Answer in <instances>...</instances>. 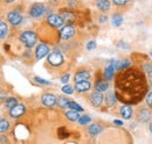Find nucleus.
Segmentation results:
<instances>
[{"label":"nucleus","instance_id":"obj_1","mask_svg":"<svg viewBox=\"0 0 152 144\" xmlns=\"http://www.w3.org/2000/svg\"><path fill=\"white\" fill-rule=\"evenodd\" d=\"M116 96L126 105L142 101L148 94V79L144 72L138 69H126L119 71L116 77Z\"/></svg>","mask_w":152,"mask_h":144},{"label":"nucleus","instance_id":"obj_2","mask_svg":"<svg viewBox=\"0 0 152 144\" xmlns=\"http://www.w3.org/2000/svg\"><path fill=\"white\" fill-rule=\"evenodd\" d=\"M20 41L22 42V44L26 48H33L37 44L38 36L35 34V32H33V30H25L20 35Z\"/></svg>","mask_w":152,"mask_h":144},{"label":"nucleus","instance_id":"obj_3","mask_svg":"<svg viewBox=\"0 0 152 144\" xmlns=\"http://www.w3.org/2000/svg\"><path fill=\"white\" fill-rule=\"evenodd\" d=\"M47 11V6L42 2H35L33 5H31L29 9H28V14L29 17L33 19H40L46 14Z\"/></svg>","mask_w":152,"mask_h":144},{"label":"nucleus","instance_id":"obj_4","mask_svg":"<svg viewBox=\"0 0 152 144\" xmlns=\"http://www.w3.org/2000/svg\"><path fill=\"white\" fill-rule=\"evenodd\" d=\"M47 62H48L49 65L57 68V66H61L64 63V57L60 51L55 50V51H53V53H50L48 55V60Z\"/></svg>","mask_w":152,"mask_h":144},{"label":"nucleus","instance_id":"obj_5","mask_svg":"<svg viewBox=\"0 0 152 144\" xmlns=\"http://www.w3.org/2000/svg\"><path fill=\"white\" fill-rule=\"evenodd\" d=\"M151 116H152L151 110L148 107H140L137 110V113H136V119L140 123H146L148 121H150Z\"/></svg>","mask_w":152,"mask_h":144},{"label":"nucleus","instance_id":"obj_6","mask_svg":"<svg viewBox=\"0 0 152 144\" xmlns=\"http://www.w3.org/2000/svg\"><path fill=\"white\" fill-rule=\"evenodd\" d=\"M75 33H76V30L73 26L66 24V26H63V27L60 29L58 36H60L61 40H64V41H66V40H70L73 36L75 35Z\"/></svg>","mask_w":152,"mask_h":144},{"label":"nucleus","instance_id":"obj_7","mask_svg":"<svg viewBox=\"0 0 152 144\" xmlns=\"http://www.w3.org/2000/svg\"><path fill=\"white\" fill-rule=\"evenodd\" d=\"M7 20H8V22H10L12 26L17 27V26L21 24L23 18H22L21 13L18 12V11H11V12L7 13Z\"/></svg>","mask_w":152,"mask_h":144},{"label":"nucleus","instance_id":"obj_8","mask_svg":"<svg viewBox=\"0 0 152 144\" xmlns=\"http://www.w3.org/2000/svg\"><path fill=\"white\" fill-rule=\"evenodd\" d=\"M47 23L53 28H62L64 22L58 14H49L47 17Z\"/></svg>","mask_w":152,"mask_h":144},{"label":"nucleus","instance_id":"obj_9","mask_svg":"<svg viewBox=\"0 0 152 144\" xmlns=\"http://www.w3.org/2000/svg\"><path fill=\"white\" fill-rule=\"evenodd\" d=\"M89 100H90V104L94 107H99L104 101V95H103V93H101L98 91H94L89 95Z\"/></svg>","mask_w":152,"mask_h":144},{"label":"nucleus","instance_id":"obj_10","mask_svg":"<svg viewBox=\"0 0 152 144\" xmlns=\"http://www.w3.org/2000/svg\"><path fill=\"white\" fill-rule=\"evenodd\" d=\"M41 101L46 107H54L56 105L57 98L52 93H45L41 96Z\"/></svg>","mask_w":152,"mask_h":144},{"label":"nucleus","instance_id":"obj_11","mask_svg":"<svg viewBox=\"0 0 152 144\" xmlns=\"http://www.w3.org/2000/svg\"><path fill=\"white\" fill-rule=\"evenodd\" d=\"M49 51H50V49H49V47L47 44H45V43L38 44V47L35 49V57H37V59L38 60L42 59L43 57H46L47 55H49Z\"/></svg>","mask_w":152,"mask_h":144},{"label":"nucleus","instance_id":"obj_12","mask_svg":"<svg viewBox=\"0 0 152 144\" xmlns=\"http://www.w3.org/2000/svg\"><path fill=\"white\" fill-rule=\"evenodd\" d=\"M26 112V107L25 105H21V104H18L17 106H14L13 108L10 109V116L13 117V119H19Z\"/></svg>","mask_w":152,"mask_h":144},{"label":"nucleus","instance_id":"obj_13","mask_svg":"<svg viewBox=\"0 0 152 144\" xmlns=\"http://www.w3.org/2000/svg\"><path fill=\"white\" fill-rule=\"evenodd\" d=\"M91 89V84L86 80V81H80V83H75V86H74V90L77 93H84V92H88V91Z\"/></svg>","mask_w":152,"mask_h":144},{"label":"nucleus","instance_id":"obj_14","mask_svg":"<svg viewBox=\"0 0 152 144\" xmlns=\"http://www.w3.org/2000/svg\"><path fill=\"white\" fill-rule=\"evenodd\" d=\"M119 114H121V116L123 119L130 120L133 115V109L130 105H124V106H122L121 109H119Z\"/></svg>","mask_w":152,"mask_h":144},{"label":"nucleus","instance_id":"obj_15","mask_svg":"<svg viewBox=\"0 0 152 144\" xmlns=\"http://www.w3.org/2000/svg\"><path fill=\"white\" fill-rule=\"evenodd\" d=\"M90 78V72L87 71V70H81V71H77L74 76V80L75 83H80V81H86Z\"/></svg>","mask_w":152,"mask_h":144},{"label":"nucleus","instance_id":"obj_16","mask_svg":"<svg viewBox=\"0 0 152 144\" xmlns=\"http://www.w3.org/2000/svg\"><path fill=\"white\" fill-rule=\"evenodd\" d=\"M115 71H116V70H115V60H113L111 64L108 65V66L105 68V70H104V79H105L107 81L111 80L115 76Z\"/></svg>","mask_w":152,"mask_h":144},{"label":"nucleus","instance_id":"obj_17","mask_svg":"<svg viewBox=\"0 0 152 144\" xmlns=\"http://www.w3.org/2000/svg\"><path fill=\"white\" fill-rule=\"evenodd\" d=\"M60 17L62 18L63 20V22L64 23H67V24H69V23H72L73 21H74V14L70 12V11H68V9H63V11H61V14H60Z\"/></svg>","mask_w":152,"mask_h":144},{"label":"nucleus","instance_id":"obj_18","mask_svg":"<svg viewBox=\"0 0 152 144\" xmlns=\"http://www.w3.org/2000/svg\"><path fill=\"white\" fill-rule=\"evenodd\" d=\"M96 7L101 12H108L111 7V4H110L109 0H97L96 1Z\"/></svg>","mask_w":152,"mask_h":144},{"label":"nucleus","instance_id":"obj_19","mask_svg":"<svg viewBox=\"0 0 152 144\" xmlns=\"http://www.w3.org/2000/svg\"><path fill=\"white\" fill-rule=\"evenodd\" d=\"M108 89H109V83H108L107 80H104V79H99V80L96 81L95 91H98V92L103 93V92L108 91Z\"/></svg>","mask_w":152,"mask_h":144},{"label":"nucleus","instance_id":"obj_20","mask_svg":"<svg viewBox=\"0 0 152 144\" xmlns=\"http://www.w3.org/2000/svg\"><path fill=\"white\" fill-rule=\"evenodd\" d=\"M105 100H107V105L109 107H113L117 102V96H116V94H115L114 92H109L107 94V96H105Z\"/></svg>","mask_w":152,"mask_h":144},{"label":"nucleus","instance_id":"obj_21","mask_svg":"<svg viewBox=\"0 0 152 144\" xmlns=\"http://www.w3.org/2000/svg\"><path fill=\"white\" fill-rule=\"evenodd\" d=\"M101 131H102V127L99 126V125H97V123L90 125V126L88 127V132H89L90 135H93V136L98 135Z\"/></svg>","mask_w":152,"mask_h":144},{"label":"nucleus","instance_id":"obj_22","mask_svg":"<svg viewBox=\"0 0 152 144\" xmlns=\"http://www.w3.org/2000/svg\"><path fill=\"white\" fill-rule=\"evenodd\" d=\"M69 102H70V101H69V99H68V98H66V96L61 95V96H58V98H57L56 105L60 108H68Z\"/></svg>","mask_w":152,"mask_h":144},{"label":"nucleus","instance_id":"obj_23","mask_svg":"<svg viewBox=\"0 0 152 144\" xmlns=\"http://www.w3.org/2000/svg\"><path fill=\"white\" fill-rule=\"evenodd\" d=\"M111 22L114 24V27H119L123 23V17L121 13H115L111 18Z\"/></svg>","mask_w":152,"mask_h":144},{"label":"nucleus","instance_id":"obj_24","mask_svg":"<svg viewBox=\"0 0 152 144\" xmlns=\"http://www.w3.org/2000/svg\"><path fill=\"white\" fill-rule=\"evenodd\" d=\"M8 34V27L4 21H0V40L6 38V36Z\"/></svg>","mask_w":152,"mask_h":144},{"label":"nucleus","instance_id":"obj_25","mask_svg":"<svg viewBox=\"0 0 152 144\" xmlns=\"http://www.w3.org/2000/svg\"><path fill=\"white\" fill-rule=\"evenodd\" d=\"M66 117L69 120V121H78V119H80V114H78V112H75V110H69V112H67L66 113Z\"/></svg>","mask_w":152,"mask_h":144},{"label":"nucleus","instance_id":"obj_26","mask_svg":"<svg viewBox=\"0 0 152 144\" xmlns=\"http://www.w3.org/2000/svg\"><path fill=\"white\" fill-rule=\"evenodd\" d=\"M10 122L6 120V119H0V134H4L6 132L8 129H10Z\"/></svg>","mask_w":152,"mask_h":144},{"label":"nucleus","instance_id":"obj_27","mask_svg":"<svg viewBox=\"0 0 152 144\" xmlns=\"http://www.w3.org/2000/svg\"><path fill=\"white\" fill-rule=\"evenodd\" d=\"M90 121H91V117H90L89 115H83V116H80V119H78L77 122H78L81 126H84V125H88Z\"/></svg>","mask_w":152,"mask_h":144},{"label":"nucleus","instance_id":"obj_28","mask_svg":"<svg viewBox=\"0 0 152 144\" xmlns=\"http://www.w3.org/2000/svg\"><path fill=\"white\" fill-rule=\"evenodd\" d=\"M18 105V101H17V99L15 98H7V100H6V107L7 108H13L14 106H17Z\"/></svg>","mask_w":152,"mask_h":144},{"label":"nucleus","instance_id":"obj_29","mask_svg":"<svg viewBox=\"0 0 152 144\" xmlns=\"http://www.w3.org/2000/svg\"><path fill=\"white\" fill-rule=\"evenodd\" d=\"M145 102H146V107L152 112V91H150L146 96H145Z\"/></svg>","mask_w":152,"mask_h":144},{"label":"nucleus","instance_id":"obj_30","mask_svg":"<svg viewBox=\"0 0 152 144\" xmlns=\"http://www.w3.org/2000/svg\"><path fill=\"white\" fill-rule=\"evenodd\" d=\"M68 108H70L72 110H75V112H83V108L81 107L78 104L74 102V101H70V102H69V106H68Z\"/></svg>","mask_w":152,"mask_h":144},{"label":"nucleus","instance_id":"obj_31","mask_svg":"<svg viewBox=\"0 0 152 144\" xmlns=\"http://www.w3.org/2000/svg\"><path fill=\"white\" fill-rule=\"evenodd\" d=\"M131 0H113V4H114L116 7H123V6H126Z\"/></svg>","mask_w":152,"mask_h":144},{"label":"nucleus","instance_id":"obj_32","mask_svg":"<svg viewBox=\"0 0 152 144\" xmlns=\"http://www.w3.org/2000/svg\"><path fill=\"white\" fill-rule=\"evenodd\" d=\"M62 92L66 93V94H68V95H70V94L74 93V89H73L70 85H64V86L62 87Z\"/></svg>","mask_w":152,"mask_h":144},{"label":"nucleus","instance_id":"obj_33","mask_svg":"<svg viewBox=\"0 0 152 144\" xmlns=\"http://www.w3.org/2000/svg\"><path fill=\"white\" fill-rule=\"evenodd\" d=\"M34 80L40 84V85H50L52 83L50 81H48V80H45V79H42V78H40V77H34Z\"/></svg>","mask_w":152,"mask_h":144},{"label":"nucleus","instance_id":"obj_34","mask_svg":"<svg viewBox=\"0 0 152 144\" xmlns=\"http://www.w3.org/2000/svg\"><path fill=\"white\" fill-rule=\"evenodd\" d=\"M69 79H70V74L69 73H66V74H63L62 77H61V83H63V84H67L68 81H69Z\"/></svg>","mask_w":152,"mask_h":144},{"label":"nucleus","instance_id":"obj_35","mask_svg":"<svg viewBox=\"0 0 152 144\" xmlns=\"http://www.w3.org/2000/svg\"><path fill=\"white\" fill-rule=\"evenodd\" d=\"M95 48H96L95 41H90V42H88V44H87V49H88V50H93V49H95Z\"/></svg>","mask_w":152,"mask_h":144},{"label":"nucleus","instance_id":"obj_36","mask_svg":"<svg viewBox=\"0 0 152 144\" xmlns=\"http://www.w3.org/2000/svg\"><path fill=\"white\" fill-rule=\"evenodd\" d=\"M148 83H149V85L152 86V71L148 73Z\"/></svg>","mask_w":152,"mask_h":144},{"label":"nucleus","instance_id":"obj_37","mask_svg":"<svg viewBox=\"0 0 152 144\" xmlns=\"http://www.w3.org/2000/svg\"><path fill=\"white\" fill-rule=\"evenodd\" d=\"M107 20H108V18H107L105 15H102V17L99 18V22H101V23H103V22H105Z\"/></svg>","mask_w":152,"mask_h":144},{"label":"nucleus","instance_id":"obj_38","mask_svg":"<svg viewBox=\"0 0 152 144\" xmlns=\"http://www.w3.org/2000/svg\"><path fill=\"white\" fill-rule=\"evenodd\" d=\"M114 123L115 125H117V126H123V122H122V121H119V120H115Z\"/></svg>","mask_w":152,"mask_h":144},{"label":"nucleus","instance_id":"obj_39","mask_svg":"<svg viewBox=\"0 0 152 144\" xmlns=\"http://www.w3.org/2000/svg\"><path fill=\"white\" fill-rule=\"evenodd\" d=\"M5 1H6L7 4H12V2H14L15 0H5Z\"/></svg>","mask_w":152,"mask_h":144},{"label":"nucleus","instance_id":"obj_40","mask_svg":"<svg viewBox=\"0 0 152 144\" xmlns=\"http://www.w3.org/2000/svg\"><path fill=\"white\" fill-rule=\"evenodd\" d=\"M149 130H150V132L152 134V122L150 123V126H149Z\"/></svg>","mask_w":152,"mask_h":144},{"label":"nucleus","instance_id":"obj_41","mask_svg":"<svg viewBox=\"0 0 152 144\" xmlns=\"http://www.w3.org/2000/svg\"><path fill=\"white\" fill-rule=\"evenodd\" d=\"M151 55H152V51H151Z\"/></svg>","mask_w":152,"mask_h":144}]
</instances>
